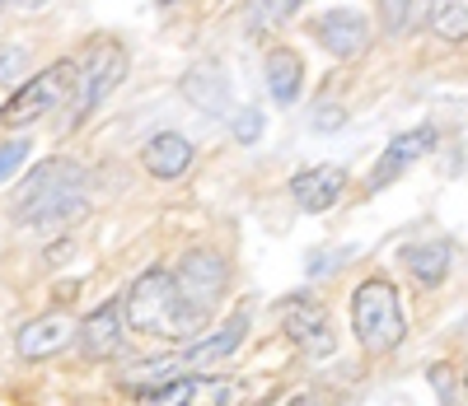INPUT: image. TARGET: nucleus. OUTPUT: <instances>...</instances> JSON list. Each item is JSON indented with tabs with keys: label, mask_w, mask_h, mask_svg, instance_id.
<instances>
[{
	"label": "nucleus",
	"mask_w": 468,
	"mask_h": 406,
	"mask_svg": "<svg viewBox=\"0 0 468 406\" xmlns=\"http://www.w3.org/2000/svg\"><path fill=\"white\" fill-rule=\"evenodd\" d=\"M178 290L192 299V304H202V308H211V299L225 290V280H229V266H225V257L220 253H211V248H192L183 262H178Z\"/></svg>",
	"instance_id": "10"
},
{
	"label": "nucleus",
	"mask_w": 468,
	"mask_h": 406,
	"mask_svg": "<svg viewBox=\"0 0 468 406\" xmlns=\"http://www.w3.org/2000/svg\"><path fill=\"white\" fill-rule=\"evenodd\" d=\"M90 196H85V169L75 159H48L28 173L19 187L15 220L24 229H66L75 220H85Z\"/></svg>",
	"instance_id": "2"
},
{
	"label": "nucleus",
	"mask_w": 468,
	"mask_h": 406,
	"mask_svg": "<svg viewBox=\"0 0 468 406\" xmlns=\"http://www.w3.org/2000/svg\"><path fill=\"white\" fill-rule=\"evenodd\" d=\"M127 75V52L108 43V37H94V43L75 57V94H70V121H85L90 108H99Z\"/></svg>",
	"instance_id": "5"
},
{
	"label": "nucleus",
	"mask_w": 468,
	"mask_h": 406,
	"mask_svg": "<svg viewBox=\"0 0 468 406\" xmlns=\"http://www.w3.org/2000/svg\"><path fill=\"white\" fill-rule=\"evenodd\" d=\"M450 266H454V243H445V238L408 248V271L421 280V286H441V280L450 276Z\"/></svg>",
	"instance_id": "18"
},
{
	"label": "nucleus",
	"mask_w": 468,
	"mask_h": 406,
	"mask_svg": "<svg viewBox=\"0 0 468 406\" xmlns=\"http://www.w3.org/2000/svg\"><path fill=\"white\" fill-rule=\"evenodd\" d=\"M314 37H319L333 57L351 61V57H361V52L370 47V24H366L356 10H328V15L314 19Z\"/></svg>",
	"instance_id": "11"
},
{
	"label": "nucleus",
	"mask_w": 468,
	"mask_h": 406,
	"mask_svg": "<svg viewBox=\"0 0 468 406\" xmlns=\"http://www.w3.org/2000/svg\"><path fill=\"white\" fill-rule=\"evenodd\" d=\"M244 401V383L239 379H169L165 388H154L141 397V406H239Z\"/></svg>",
	"instance_id": "6"
},
{
	"label": "nucleus",
	"mask_w": 468,
	"mask_h": 406,
	"mask_svg": "<svg viewBox=\"0 0 468 406\" xmlns=\"http://www.w3.org/2000/svg\"><path fill=\"white\" fill-rule=\"evenodd\" d=\"M24 154H28V141H10V145H0V182H5V178L24 164Z\"/></svg>",
	"instance_id": "24"
},
{
	"label": "nucleus",
	"mask_w": 468,
	"mask_h": 406,
	"mask_svg": "<svg viewBox=\"0 0 468 406\" xmlns=\"http://www.w3.org/2000/svg\"><path fill=\"white\" fill-rule=\"evenodd\" d=\"M75 322L70 313H43V318H33V322H24L19 328V337H15V350L24 355V359H52V355H61V350H70L75 346Z\"/></svg>",
	"instance_id": "9"
},
{
	"label": "nucleus",
	"mask_w": 468,
	"mask_h": 406,
	"mask_svg": "<svg viewBox=\"0 0 468 406\" xmlns=\"http://www.w3.org/2000/svg\"><path fill=\"white\" fill-rule=\"evenodd\" d=\"M75 346L90 359H108L122 346V304H99L80 328H75Z\"/></svg>",
	"instance_id": "13"
},
{
	"label": "nucleus",
	"mask_w": 468,
	"mask_h": 406,
	"mask_svg": "<svg viewBox=\"0 0 468 406\" xmlns=\"http://www.w3.org/2000/svg\"><path fill=\"white\" fill-rule=\"evenodd\" d=\"M351 332H356V341L370 355H388V350L403 346V337H408L403 299H399V290L388 286L384 276L361 280L356 295H351Z\"/></svg>",
	"instance_id": "3"
},
{
	"label": "nucleus",
	"mask_w": 468,
	"mask_h": 406,
	"mask_svg": "<svg viewBox=\"0 0 468 406\" xmlns=\"http://www.w3.org/2000/svg\"><path fill=\"white\" fill-rule=\"evenodd\" d=\"M70 94H75V57H61V61L43 66L33 79H24V85L5 99L0 121H5V127H28V121L48 117L52 108L70 103Z\"/></svg>",
	"instance_id": "4"
},
{
	"label": "nucleus",
	"mask_w": 468,
	"mask_h": 406,
	"mask_svg": "<svg viewBox=\"0 0 468 406\" xmlns=\"http://www.w3.org/2000/svg\"><path fill=\"white\" fill-rule=\"evenodd\" d=\"M183 94L197 103L207 117H225L229 112V85H225V70L202 61V66H192L187 79H183Z\"/></svg>",
	"instance_id": "16"
},
{
	"label": "nucleus",
	"mask_w": 468,
	"mask_h": 406,
	"mask_svg": "<svg viewBox=\"0 0 468 406\" xmlns=\"http://www.w3.org/2000/svg\"><path fill=\"white\" fill-rule=\"evenodd\" d=\"M300 79H304V61L291 47H271L267 52V89L277 103H295L300 99Z\"/></svg>",
	"instance_id": "17"
},
{
	"label": "nucleus",
	"mask_w": 468,
	"mask_h": 406,
	"mask_svg": "<svg viewBox=\"0 0 468 406\" xmlns=\"http://www.w3.org/2000/svg\"><path fill=\"white\" fill-rule=\"evenodd\" d=\"M346 192V169L337 164H319V169H304L291 178V196H295V206L309 211V215H319L328 206H337Z\"/></svg>",
	"instance_id": "12"
},
{
	"label": "nucleus",
	"mask_w": 468,
	"mask_h": 406,
	"mask_svg": "<svg viewBox=\"0 0 468 406\" xmlns=\"http://www.w3.org/2000/svg\"><path fill=\"white\" fill-rule=\"evenodd\" d=\"M122 318L132 322L136 332H145V337H160V341H192V337L207 328L211 308L192 304V299L178 290L174 271L150 266V271H141V276L132 280V290H127V299H122Z\"/></svg>",
	"instance_id": "1"
},
{
	"label": "nucleus",
	"mask_w": 468,
	"mask_h": 406,
	"mask_svg": "<svg viewBox=\"0 0 468 406\" xmlns=\"http://www.w3.org/2000/svg\"><path fill=\"white\" fill-rule=\"evenodd\" d=\"M244 332H249V318H244V313H234L220 332H211L207 341H197V346H187L183 355H174V370L183 374L187 364H216V359H229L234 350H239Z\"/></svg>",
	"instance_id": "15"
},
{
	"label": "nucleus",
	"mask_w": 468,
	"mask_h": 406,
	"mask_svg": "<svg viewBox=\"0 0 468 406\" xmlns=\"http://www.w3.org/2000/svg\"><path fill=\"white\" fill-rule=\"evenodd\" d=\"M300 10V0H262V5H249V28L253 33H271V28H282L286 19H295Z\"/></svg>",
	"instance_id": "20"
},
{
	"label": "nucleus",
	"mask_w": 468,
	"mask_h": 406,
	"mask_svg": "<svg viewBox=\"0 0 468 406\" xmlns=\"http://www.w3.org/2000/svg\"><path fill=\"white\" fill-rule=\"evenodd\" d=\"M28 66V52L19 43H0V79H15Z\"/></svg>",
	"instance_id": "23"
},
{
	"label": "nucleus",
	"mask_w": 468,
	"mask_h": 406,
	"mask_svg": "<svg viewBox=\"0 0 468 406\" xmlns=\"http://www.w3.org/2000/svg\"><path fill=\"white\" fill-rule=\"evenodd\" d=\"M229 131H234V141H244V145H253V141L262 136V112H258V108H244L239 117L229 121Z\"/></svg>",
	"instance_id": "22"
},
{
	"label": "nucleus",
	"mask_w": 468,
	"mask_h": 406,
	"mask_svg": "<svg viewBox=\"0 0 468 406\" xmlns=\"http://www.w3.org/2000/svg\"><path fill=\"white\" fill-rule=\"evenodd\" d=\"M436 150V127H412V131H399L394 141L384 145V154H379V164L370 169V192H384L388 182H399L403 178V169H412L421 154H431Z\"/></svg>",
	"instance_id": "8"
},
{
	"label": "nucleus",
	"mask_w": 468,
	"mask_h": 406,
	"mask_svg": "<svg viewBox=\"0 0 468 406\" xmlns=\"http://www.w3.org/2000/svg\"><path fill=\"white\" fill-rule=\"evenodd\" d=\"M346 121V112L342 108H333V103H319V112H314V131H337Z\"/></svg>",
	"instance_id": "25"
},
{
	"label": "nucleus",
	"mask_w": 468,
	"mask_h": 406,
	"mask_svg": "<svg viewBox=\"0 0 468 406\" xmlns=\"http://www.w3.org/2000/svg\"><path fill=\"white\" fill-rule=\"evenodd\" d=\"M379 19H384L388 33H412V28L426 24V5H412V0H384Z\"/></svg>",
	"instance_id": "21"
},
{
	"label": "nucleus",
	"mask_w": 468,
	"mask_h": 406,
	"mask_svg": "<svg viewBox=\"0 0 468 406\" xmlns=\"http://www.w3.org/2000/svg\"><path fill=\"white\" fill-rule=\"evenodd\" d=\"M431 383L441 388V401H445V406H454V370H445V364H436V370H431Z\"/></svg>",
	"instance_id": "26"
},
{
	"label": "nucleus",
	"mask_w": 468,
	"mask_h": 406,
	"mask_svg": "<svg viewBox=\"0 0 468 406\" xmlns=\"http://www.w3.org/2000/svg\"><path fill=\"white\" fill-rule=\"evenodd\" d=\"M286 406H324V401H319V397H314V392H300V397H291V401H286Z\"/></svg>",
	"instance_id": "27"
},
{
	"label": "nucleus",
	"mask_w": 468,
	"mask_h": 406,
	"mask_svg": "<svg viewBox=\"0 0 468 406\" xmlns=\"http://www.w3.org/2000/svg\"><path fill=\"white\" fill-rule=\"evenodd\" d=\"M192 141L187 136H178V131H160V136H150V145L141 150V164H145V173L150 178H178V173H187V164H192Z\"/></svg>",
	"instance_id": "14"
},
{
	"label": "nucleus",
	"mask_w": 468,
	"mask_h": 406,
	"mask_svg": "<svg viewBox=\"0 0 468 406\" xmlns=\"http://www.w3.org/2000/svg\"><path fill=\"white\" fill-rule=\"evenodd\" d=\"M426 24L441 37H450V43H463L468 37V5L463 0H436V5H426Z\"/></svg>",
	"instance_id": "19"
},
{
	"label": "nucleus",
	"mask_w": 468,
	"mask_h": 406,
	"mask_svg": "<svg viewBox=\"0 0 468 406\" xmlns=\"http://www.w3.org/2000/svg\"><path fill=\"white\" fill-rule=\"evenodd\" d=\"M282 328H286V337L309 355V359H324V355H333V322H328V308L324 304H314V299H286V318H282Z\"/></svg>",
	"instance_id": "7"
}]
</instances>
